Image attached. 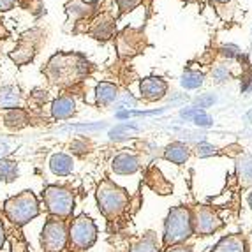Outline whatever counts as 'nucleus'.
I'll return each mask as SVG.
<instances>
[{
  "mask_svg": "<svg viewBox=\"0 0 252 252\" xmlns=\"http://www.w3.org/2000/svg\"><path fill=\"white\" fill-rule=\"evenodd\" d=\"M2 214L11 226L23 227L41 214L37 196L32 190H21L14 196H9L2 205Z\"/></svg>",
  "mask_w": 252,
  "mask_h": 252,
  "instance_id": "nucleus-1",
  "label": "nucleus"
},
{
  "mask_svg": "<svg viewBox=\"0 0 252 252\" xmlns=\"http://www.w3.org/2000/svg\"><path fill=\"white\" fill-rule=\"evenodd\" d=\"M87 71H89V63L80 55H55L46 69L51 81L59 85L72 83L78 78H83Z\"/></svg>",
  "mask_w": 252,
  "mask_h": 252,
  "instance_id": "nucleus-2",
  "label": "nucleus"
},
{
  "mask_svg": "<svg viewBox=\"0 0 252 252\" xmlns=\"http://www.w3.org/2000/svg\"><path fill=\"white\" fill-rule=\"evenodd\" d=\"M192 233V219H190L189 208L185 206L171 208L164 220V247H177L184 244L187 238H190Z\"/></svg>",
  "mask_w": 252,
  "mask_h": 252,
  "instance_id": "nucleus-3",
  "label": "nucleus"
},
{
  "mask_svg": "<svg viewBox=\"0 0 252 252\" xmlns=\"http://www.w3.org/2000/svg\"><path fill=\"white\" fill-rule=\"evenodd\" d=\"M44 210L51 217L71 219L74 212V192L65 185H46L41 192Z\"/></svg>",
  "mask_w": 252,
  "mask_h": 252,
  "instance_id": "nucleus-4",
  "label": "nucleus"
},
{
  "mask_svg": "<svg viewBox=\"0 0 252 252\" xmlns=\"http://www.w3.org/2000/svg\"><path fill=\"white\" fill-rule=\"evenodd\" d=\"M97 205L104 217L115 219L129 206V194L126 189L117 187L113 182L104 180L97 189Z\"/></svg>",
  "mask_w": 252,
  "mask_h": 252,
  "instance_id": "nucleus-5",
  "label": "nucleus"
},
{
  "mask_svg": "<svg viewBox=\"0 0 252 252\" xmlns=\"http://www.w3.org/2000/svg\"><path fill=\"white\" fill-rule=\"evenodd\" d=\"M69 244V219L48 215L41 231V247L44 252H63Z\"/></svg>",
  "mask_w": 252,
  "mask_h": 252,
  "instance_id": "nucleus-6",
  "label": "nucleus"
},
{
  "mask_svg": "<svg viewBox=\"0 0 252 252\" xmlns=\"http://www.w3.org/2000/svg\"><path fill=\"white\" fill-rule=\"evenodd\" d=\"M97 240V227L90 217L85 214L78 215L69 222V244L67 249L74 251H87ZM65 249V251H67Z\"/></svg>",
  "mask_w": 252,
  "mask_h": 252,
  "instance_id": "nucleus-7",
  "label": "nucleus"
},
{
  "mask_svg": "<svg viewBox=\"0 0 252 252\" xmlns=\"http://www.w3.org/2000/svg\"><path fill=\"white\" fill-rule=\"evenodd\" d=\"M190 219H192V231L198 236H210L224 226L214 208L206 205H199L190 210Z\"/></svg>",
  "mask_w": 252,
  "mask_h": 252,
  "instance_id": "nucleus-8",
  "label": "nucleus"
},
{
  "mask_svg": "<svg viewBox=\"0 0 252 252\" xmlns=\"http://www.w3.org/2000/svg\"><path fill=\"white\" fill-rule=\"evenodd\" d=\"M139 92L141 97L147 99V101H159L166 95L168 92V83L162 80V78H157V76H150V78H145L139 83Z\"/></svg>",
  "mask_w": 252,
  "mask_h": 252,
  "instance_id": "nucleus-9",
  "label": "nucleus"
},
{
  "mask_svg": "<svg viewBox=\"0 0 252 252\" xmlns=\"http://www.w3.org/2000/svg\"><path fill=\"white\" fill-rule=\"evenodd\" d=\"M111 169L117 175H132L139 169V159L132 152H122L111 162Z\"/></svg>",
  "mask_w": 252,
  "mask_h": 252,
  "instance_id": "nucleus-10",
  "label": "nucleus"
},
{
  "mask_svg": "<svg viewBox=\"0 0 252 252\" xmlns=\"http://www.w3.org/2000/svg\"><path fill=\"white\" fill-rule=\"evenodd\" d=\"M76 113V102L72 97L62 95L51 102V117L55 120H67Z\"/></svg>",
  "mask_w": 252,
  "mask_h": 252,
  "instance_id": "nucleus-11",
  "label": "nucleus"
},
{
  "mask_svg": "<svg viewBox=\"0 0 252 252\" xmlns=\"http://www.w3.org/2000/svg\"><path fill=\"white\" fill-rule=\"evenodd\" d=\"M74 169V160L71 156L63 154V152H57L50 157V171L57 177H67Z\"/></svg>",
  "mask_w": 252,
  "mask_h": 252,
  "instance_id": "nucleus-12",
  "label": "nucleus"
},
{
  "mask_svg": "<svg viewBox=\"0 0 252 252\" xmlns=\"http://www.w3.org/2000/svg\"><path fill=\"white\" fill-rule=\"evenodd\" d=\"M21 90L14 85H5L0 89V109L2 111H7V109L20 108L21 104Z\"/></svg>",
  "mask_w": 252,
  "mask_h": 252,
  "instance_id": "nucleus-13",
  "label": "nucleus"
},
{
  "mask_svg": "<svg viewBox=\"0 0 252 252\" xmlns=\"http://www.w3.org/2000/svg\"><path fill=\"white\" fill-rule=\"evenodd\" d=\"M189 156H190V150H189V147H187V145L182 143V141H173L171 145H168V147H166L162 157L166 160H169V162L177 164V166H182V164L187 162Z\"/></svg>",
  "mask_w": 252,
  "mask_h": 252,
  "instance_id": "nucleus-14",
  "label": "nucleus"
},
{
  "mask_svg": "<svg viewBox=\"0 0 252 252\" xmlns=\"http://www.w3.org/2000/svg\"><path fill=\"white\" fill-rule=\"evenodd\" d=\"M118 99V90L113 83L109 81H101L95 87V104L97 106H109L117 102Z\"/></svg>",
  "mask_w": 252,
  "mask_h": 252,
  "instance_id": "nucleus-15",
  "label": "nucleus"
},
{
  "mask_svg": "<svg viewBox=\"0 0 252 252\" xmlns=\"http://www.w3.org/2000/svg\"><path fill=\"white\" fill-rule=\"evenodd\" d=\"M210 252H247V245L242 235H229L219 240Z\"/></svg>",
  "mask_w": 252,
  "mask_h": 252,
  "instance_id": "nucleus-16",
  "label": "nucleus"
},
{
  "mask_svg": "<svg viewBox=\"0 0 252 252\" xmlns=\"http://www.w3.org/2000/svg\"><path fill=\"white\" fill-rule=\"evenodd\" d=\"M4 126L9 127V129H21V127L29 126L30 118H29V113H27L23 108H14V109H7L4 111Z\"/></svg>",
  "mask_w": 252,
  "mask_h": 252,
  "instance_id": "nucleus-17",
  "label": "nucleus"
},
{
  "mask_svg": "<svg viewBox=\"0 0 252 252\" xmlns=\"http://www.w3.org/2000/svg\"><path fill=\"white\" fill-rule=\"evenodd\" d=\"M20 177V166L16 160L11 159H0V182L4 184H13Z\"/></svg>",
  "mask_w": 252,
  "mask_h": 252,
  "instance_id": "nucleus-18",
  "label": "nucleus"
},
{
  "mask_svg": "<svg viewBox=\"0 0 252 252\" xmlns=\"http://www.w3.org/2000/svg\"><path fill=\"white\" fill-rule=\"evenodd\" d=\"M236 175L242 185H252V156H244L236 164Z\"/></svg>",
  "mask_w": 252,
  "mask_h": 252,
  "instance_id": "nucleus-19",
  "label": "nucleus"
},
{
  "mask_svg": "<svg viewBox=\"0 0 252 252\" xmlns=\"http://www.w3.org/2000/svg\"><path fill=\"white\" fill-rule=\"evenodd\" d=\"M205 83V74L198 71H185L180 76V85L185 90H198Z\"/></svg>",
  "mask_w": 252,
  "mask_h": 252,
  "instance_id": "nucleus-20",
  "label": "nucleus"
},
{
  "mask_svg": "<svg viewBox=\"0 0 252 252\" xmlns=\"http://www.w3.org/2000/svg\"><path fill=\"white\" fill-rule=\"evenodd\" d=\"M129 252H160V247H159V244H157L154 233H147L138 244H134L130 247Z\"/></svg>",
  "mask_w": 252,
  "mask_h": 252,
  "instance_id": "nucleus-21",
  "label": "nucleus"
},
{
  "mask_svg": "<svg viewBox=\"0 0 252 252\" xmlns=\"http://www.w3.org/2000/svg\"><path fill=\"white\" fill-rule=\"evenodd\" d=\"M129 132H138V127L132 126V124H120L115 129L109 130V139H124L129 136Z\"/></svg>",
  "mask_w": 252,
  "mask_h": 252,
  "instance_id": "nucleus-22",
  "label": "nucleus"
},
{
  "mask_svg": "<svg viewBox=\"0 0 252 252\" xmlns=\"http://www.w3.org/2000/svg\"><path fill=\"white\" fill-rule=\"evenodd\" d=\"M11 252H29V244L27 240L21 236V231L18 229V233L11 240Z\"/></svg>",
  "mask_w": 252,
  "mask_h": 252,
  "instance_id": "nucleus-23",
  "label": "nucleus"
},
{
  "mask_svg": "<svg viewBox=\"0 0 252 252\" xmlns=\"http://www.w3.org/2000/svg\"><path fill=\"white\" fill-rule=\"evenodd\" d=\"M136 104H138V101H136L134 97L130 95V94H124V95L115 102V106H117L115 109H117V111H127L129 108H134Z\"/></svg>",
  "mask_w": 252,
  "mask_h": 252,
  "instance_id": "nucleus-24",
  "label": "nucleus"
},
{
  "mask_svg": "<svg viewBox=\"0 0 252 252\" xmlns=\"http://www.w3.org/2000/svg\"><path fill=\"white\" fill-rule=\"evenodd\" d=\"M196 154H198V157L205 159V157L215 156V154H217V148H215L214 145L206 143V141H199V143L196 145Z\"/></svg>",
  "mask_w": 252,
  "mask_h": 252,
  "instance_id": "nucleus-25",
  "label": "nucleus"
},
{
  "mask_svg": "<svg viewBox=\"0 0 252 252\" xmlns=\"http://www.w3.org/2000/svg\"><path fill=\"white\" fill-rule=\"evenodd\" d=\"M192 122H194V126H198V127H214V118L206 113L205 109H201V111L192 118Z\"/></svg>",
  "mask_w": 252,
  "mask_h": 252,
  "instance_id": "nucleus-26",
  "label": "nucleus"
},
{
  "mask_svg": "<svg viewBox=\"0 0 252 252\" xmlns=\"http://www.w3.org/2000/svg\"><path fill=\"white\" fill-rule=\"evenodd\" d=\"M212 78H214L215 83H224V81L229 80V71L224 65H217V67L212 71Z\"/></svg>",
  "mask_w": 252,
  "mask_h": 252,
  "instance_id": "nucleus-27",
  "label": "nucleus"
},
{
  "mask_svg": "<svg viewBox=\"0 0 252 252\" xmlns=\"http://www.w3.org/2000/svg\"><path fill=\"white\" fill-rule=\"evenodd\" d=\"M106 124H81V126H69L67 129L71 130H87V132H94V130H101L104 129Z\"/></svg>",
  "mask_w": 252,
  "mask_h": 252,
  "instance_id": "nucleus-28",
  "label": "nucleus"
},
{
  "mask_svg": "<svg viewBox=\"0 0 252 252\" xmlns=\"http://www.w3.org/2000/svg\"><path fill=\"white\" fill-rule=\"evenodd\" d=\"M215 102V97L212 95V94H205V95L198 97V99H194V106L199 109H205L208 108V106H212Z\"/></svg>",
  "mask_w": 252,
  "mask_h": 252,
  "instance_id": "nucleus-29",
  "label": "nucleus"
},
{
  "mask_svg": "<svg viewBox=\"0 0 252 252\" xmlns=\"http://www.w3.org/2000/svg\"><path fill=\"white\" fill-rule=\"evenodd\" d=\"M220 53L227 59H238L240 57V48L235 46V44H226V46L220 48Z\"/></svg>",
  "mask_w": 252,
  "mask_h": 252,
  "instance_id": "nucleus-30",
  "label": "nucleus"
},
{
  "mask_svg": "<svg viewBox=\"0 0 252 252\" xmlns=\"http://www.w3.org/2000/svg\"><path fill=\"white\" fill-rule=\"evenodd\" d=\"M4 214H2V206H0V252H2V247H4L5 240H7V227H5L4 222Z\"/></svg>",
  "mask_w": 252,
  "mask_h": 252,
  "instance_id": "nucleus-31",
  "label": "nucleus"
},
{
  "mask_svg": "<svg viewBox=\"0 0 252 252\" xmlns=\"http://www.w3.org/2000/svg\"><path fill=\"white\" fill-rule=\"evenodd\" d=\"M139 2H141V0H117V4H118V7H120V11H122V13L132 11V9H134Z\"/></svg>",
  "mask_w": 252,
  "mask_h": 252,
  "instance_id": "nucleus-32",
  "label": "nucleus"
},
{
  "mask_svg": "<svg viewBox=\"0 0 252 252\" xmlns=\"http://www.w3.org/2000/svg\"><path fill=\"white\" fill-rule=\"evenodd\" d=\"M199 111H201V109L196 108V106H192V108H184L180 111V117L185 118V120H190V122H192V118L196 117V115H198Z\"/></svg>",
  "mask_w": 252,
  "mask_h": 252,
  "instance_id": "nucleus-33",
  "label": "nucleus"
},
{
  "mask_svg": "<svg viewBox=\"0 0 252 252\" xmlns=\"http://www.w3.org/2000/svg\"><path fill=\"white\" fill-rule=\"evenodd\" d=\"M14 2H16V0H0V11H9V9H13Z\"/></svg>",
  "mask_w": 252,
  "mask_h": 252,
  "instance_id": "nucleus-34",
  "label": "nucleus"
},
{
  "mask_svg": "<svg viewBox=\"0 0 252 252\" xmlns=\"http://www.w3.org/2000/svg\"><path fill=\"white\" fill-rule=\"evenodd\" d=\"M166 252H192L189 247H184V245H177V247H169Z\"/></svg>",
  "mask_w": 252,
  "mask_h": 252,
  "instance_id": "nucleus-35",
  "label": "nucleus"
},
{
  "mask_svg": "<svg viewBox=\"0 0 252 252\" xmlns=\"http://www.w3.org/2000/svg\"><path fill=\"white\" fill-rule=\"evenodd\" d=\"M247 201H249V206L252 208V189H251V192H249V196H247Z\"/></svg>",
  "mask_w": 252,
  "mask_h": 252,
  "instance_id": "nucleus-36",
  "label": "nucleus"
}]
</instances>
